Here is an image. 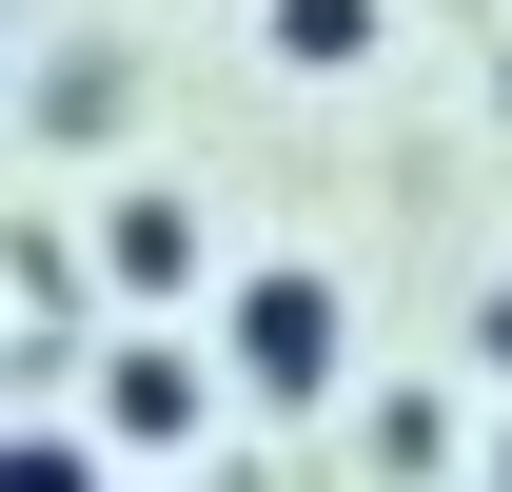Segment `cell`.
Here are the masks:
<instances>
[{"instance_id":"1","label":"cell","mask_w":512,"mask_h":492,"mask_svg":"<svg viewBox=\"0 0 512 492\" xmlns=\"http://www.w3.org/2000/svg\"><path fill=\"white\" fill-rule=\"evenodd\" d=\"M335 355H355V315H335V276H296V256L217 296V374H237L256 414H316V394H335Z\"/></svg>"},{"instance_id":"2","label":"cell","mask_w":512,"mask_h":492,"mask_svg":"<svg viewBox=\"0 0 512 492\" xmlns=\"http://www.w3.org/2000/svg\"><path fill=\"white\" fill-rule=\"evenodd\" d=\"M99 433H119V453H178L197 433V355L178 335H119V355H99Z\"/></svg>"},{"instance_id":"3","label":"cell","mask_w":512,"mask_h":492,"mask_svg":"<svg viewBox=\"0 0 512 492\" xmlns=\"http://www.w3.org/2000/svg\"><path fill=\"white\" fill-rule=\"evenodd\" d=\"M99 276H119V296H178L197 276V197H119V217H99Z\"/></svg>"},{"instance_id":"4","label":"cell","mask_w":512,"mask_h":492,"mask_svg":"<svg viewBox=\"0 0 512 492\" xmlns=\"http://www.w3.org/2000/svg\"><path fill=\"white\" fill-rule=\"evenodd\" d=\"M256 40H276L296 79H355L375 60V0H256Z\"/></svg>"},{"instance_id":"5","label":"cell","mask_w":512,"mask_h":492,"mask_svg":"<svg viewBox=\"0 0 512 492\" xmlns=\"http://www.w3.org/2000/svg\"><path fill=\"white\" fill-rule=\"evenodd\" d=\"M0 492H119V473H99V433H0Z\"/></svg>"},{"instance_id":"6","label":"cell","mask_w":512,"mask_h":492,"mask_svg":"<svg viewBox=\"0 0 512 492\" xmlns=\"http://www.w3.org/2000/svg\"><path fill=\"white\" fill-rule=\"evenodd\" d=\"M493 492H512V433H493Z\"/></svg>"}]
</instances>
